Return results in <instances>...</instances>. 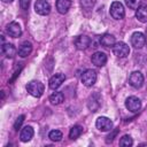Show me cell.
I'll list each match as a JSON object with an SVG mask.
<instances>
[{
  "instance_id": "obj_1",
  "label": "cell",
  "mask_w": 147,
  "mask_h": 147,
  "mask_svg": "<svg viewBox=\"0 0 147 147\" xmlns=\"http://www.w3.org/2000/svg\"><path fill=\"white\" fill-rule=\"evenodd\" d=\"M26 90L28 92L32 95V96H36V98H40L45 91V87L42 85V83L38 82V80H32L30 83H28L26 85Z\"/></svg>"
},
{
  "instance_id": "obj_2",
  "label": "cell",
  "mask_w": 147,
  "mask_h": 147,
  "mask_svg": "<svg viewBox=\"0 0 147 147\" xmlns=\"http://www.w3.org/2000/svg\"><path fill=\"white\" fill-rule=\"evenodd\" d=\"M110 15L115 20H122L125 15V10L123 5L119 1H114L110 6Z\"/></svg>"
},
{
  "instance_id": "obj_3",
  "label": "cell",
  "mask_w": 147,
  "mask_h": 147,
  "mask_svg": "<svg viewBox=\"0 0 147 147\" xmlns=\"http://www.w3.org/2000/svg\"><path fill=\"white\" fill-rule=\"evenodd\" d=\"M96 71L95 70H92V69H88L86 70L85 72H83L82 75V83L87 86V87H91L95 84L96 82Z\"/></svg>"
},
{
  "instance_id": "obj_4",
  "label": "cell",
  "mask_w": 147,
  "mask_h": 147,
  "mask_svg": "<svg viewBox=\"0 0 147 147\" xmlns=\"http://www.w3.org/2000/svg\"><path fill=\"white\" fill-rule=\"evenodd\" d=\"M113 52L118 57H126L129 55V53H130V48L125 42L118 41L113 46Z\"/></svg>"
},
{
  "instance_id": "obj_5",
  "label": "cell",
  "mask_w": 147,
  "mask_h": 147,
  "mask_svg": "<svg viewBox=\"0 0 147 147\" xmlns=\"http://www.w3.org/2000/svg\"><path fill=\"white\" fill-rule=\"evenodd\" d=\"M129 84L134 87V88H139L142 86L144 84V76L140 71H133L130 77H129Z\"/></svg>"
},
{
  "instance_id": "obj_6",
  "label": "cell",
  "mask_w": 147,
  "mask_h": 147,
  "mask_svg": "<svg viewBox=\"0 0 147 147\" xmlns=\"http://www.w3.org/2000/svg\"><path fill=\"white\" fill-rule=\"evenodd\" d=\"M95 125L96 127L100 130V131H111L113 130V122L108 118V117H105V116H101L96 119L95 122Z\"/></svg>"
},
{
  "instance_id": "obj_7",
  "label": "cell",
  "mask_w": 147,
  "mask_h": 147,
  "mask_svg": "<svg viewBox=\"0 0 147 147\" xmlns=\"http://www.w3.org/2000/svg\"><path fill=\"white\" fill-rule=\"evenodd\" d=\"M34 10L39 15H48L51 11V5L46 0H37L34 3Z\"/></svg>"
},
{
  "instance_id": "obj_8",
  "label": "cell",
  "mask_w": 147,
  "mask_h": 147,
  "mask_svg": "<svg viewBox=\"0 0 147 147\" xmlns=\"http://www.w3.org/2000/svg\"><path fill=\"white\" fill-rule=\"evenodd\" d=\"M125 107L132 113H137L141 108V101L137 96H129L125 101Z\"/></svg>"
},
{
  "instance_id": "obj_9",
  "label": "cell",
  "mask_w": 147,
  "mask_h": 147,
  "mask_svg": "<svg viewBox=\"0 0 147 147\" xmlns=\"http://www.w3.org/2000/svg\"><path fill=\"white\" fill-rule=\"evenodd\" d=\"M131 44L134 48H141L146 44V38L142 32H134L131 37Z\"/></svg>"
},
{
  "instance_id": "obj_10",
  "label": "cell",
  "mask_w": 147,
  "mask_h": 147,
  "mask_svg": "<svg viewBox=\"0 0 147 147\" xmlns=\"http://www.w3.org/2000/svg\"><path fill=\"white\" fill-rule=\"evenodd\" d=\"M6 32H7L10 37H13V38H17V37L21 36L22 30H21V26H20L18 23H16V22H11V23H9V24L6 26Z\"/></svg>"
},
{
  "instance_id": "obj_11",
  "label": "cell",
  "mask_w": 147,
  "mask_h": 147,
  "mask_svg": "<svg viewBox=\"0 0 147 147\" xmlns=\"http://www.w3.org/2000/svg\"><path fill=\"white\" fill-rule=\"evenodd\" d=\"M90 44H91V39H90V37L84 36V34L78 36V37L75 39V46H76L77 49H80V51L86 49V48L90 46Z\"/></svg>"
},
{
  "instance_id": "obj_12",
  "label": "cell",
  "mask_w": 147,
  "mask_h": 147,
  "mask_svg": "<svg viewBox=\"0 0 147 147\" xmlns=\"http://www.w3.org/2000/svg\"><path fill=\"white\" fill-rule=\"evenodd\" d=\"M91 61L94 65L96 67H102L106 64L107 62V55L103 53V52H95L92 57H91Z\"/></svg>"
},
{
  "instance_id": "obj_13",
  "label": "cell",
  "mask_w": 147,
  "mask_h": 147,
  "mask_svg": "<svg viewBox=\"0 0 147 147\" xmlns=\"http://www.w3.org/2000/svg\"><path fill=\"white\" fill-rule=\"evenodd\" d=\"M64 79H65V76H64L63 74H55V75L49 79V87H51L52 90L59 88V87L62 85V83L64 82Z\"/></svg>"
},
{
  "instance_id": "obj_14",
  "label": "cell",
  "mask_w": 147,
  "mask_h": 147,
  "mask_svg": "<svg viewBox=\"0 0 147 147\" xmlns=\"http://www.w3.org/2000/svg\"><path fill=\"white\" fill-rule=\"evenodd\" d=\"M33 133H34V132H33V129H32L31 126H29V125L24 126V127L22 129V131H21V134H20L21 141H23V142L30 141L31 138L33 137Z\"/></svg>"
},
{
  "instance_id": "obj_15",
  "label": "cell",
  "mask_w": 147,
  "mask_h": 147,
  "mask_svg": "<svg viewBox=\"0 0 147 147\" xmlns=\"http://www.w3.org/2000/svg\"><path fill=\"white\" fill-rule=\"evenodd\" d=\"M18 55L21 57H26L31 54L32 52V44L29 42V41H24L20 47H18Z\"/></svg>"
},
{
  "instance_id": "obj_16",
  "label": "cell",
  "mask_w": 147,
  "mask_h": 147,
  "mask_svg": "<svg viewBox=\"0 0 147 147\" xmlns=\"http://www.w3.org/2000/svg\"><path fill=\"white\" fill-rule=\"evenodd\" d=\"M71 7V0H56V9L60 14H67Z\"/></svg>"
},
{
  "instance_id": "obj_17",
  "label": "cell",
  "mask_w": 147,
  "mask_h": 147,
  "mask_svg": "<svg viewBox=\"0 0 147 147\" xmlns=\"http://www.w3.org/2000/svg\"><path fill=\"white\" fill-rule=\"evenodd\" d=\"M100 100H101V98H100V95H99L98 93L93 94V95L88 99V102H87L88 108H90L92 111H96L98 108L100 107Z\"/></svg>"
},
{
  "instance_id": "obj_18",
  "label": "cell",
  "mask_w": 147,
  "mask_h": 147,
  "mask_svg": "<svg viewBox=\"0 0 147 147\" xmlns=\"http://www.w3.org/2000/svg\"><path fill=\"white\" fill-rule=\"evenodd\" d=\"M100 44L105 47H113L116 44V40H115V37L113 34L106 33L100 38Z\"/></svg>"
},
{
  "instance_id": "obj_19",
  "label": "cell",
  "mask_w": 147,
  "mask_h": 147,
  "mask_svg": "<svg viewBox=\"0 0 147 147\" xmlns=\"http://www.w3.org/2000/svg\"><path fill=\"white\" fill-rule=\"evenodd\" d=\"M136 16L137 18L142 22V23H146L147 22V5H141L138 7L137 11H136Z\"/></svg>"
},
{
  "instance_id": "obj_20",
  "label": "cell",
  "mask_w": 147,
  "mask_h": 147,
  "mask_svg": "<svg viewBox=\"0 0 147 147\" xmlns=\"http://www.w3.org/2000/svg\"><path fill=\"white\" fill-rule=\"evenodd\" d=\"M1 52H2V54L5 56L11 59V57H14V55L16 53V49H15V47L11 44H3L1 46Z\"/></svg>"
},
{
  "instance_id": "obj_21",
  "label": "cell",
  "mask_w": 147,
  "mask_h": 147,
  "mask_svg": "<svg viewBox=\"0 0 147 147\" xmlns=\"http://www.w3.org/2000/svg\"><path fill=\"white\" fill-rule=\"evenodd\" d=\"M64 99V95L62 92H54L49 96V101L52 105H60Z\"/></svg>"
},
{
  "instance_id": "obj_22",
  "label": "cell",
  "mask_w": 147,
  "mask_h": 147,
  "mask_svg": "<svg viewBox=\"0 0 147 147\" xmlns=\"http://www.w3.org/2000/svg\"><path fill=\"white\" fill-rule=\"evenodd\" d=\"M82 133H83V127H82L80 125H75V126H72V127L70 129L69 138L72 139V140H75V139H77Z\"/></svg>"
},
{
  "instance_id": "obj_23",
  "label": "cell",
  "mask_w": 147,
  "mask_h": 147,
  "mask_svg": "<svg viewBox=\"0 0 147 147\" xmlns=\"http://www.w3.org/2000/svg\"><path fill=\"white\" fill-rule=\"evenodd\" d=\"M132 145H133V140H132V138H131L130 136H127V134L123 136V137L121 138V140H119V146L130 147V146H132Z\"/></svg>"
},
{
  "instance_id": "obj_24",
  "label": "cell",
  "mask_w": 147,
  "mask_h": 147,
  "mask_svg": "<svg viewBox=\"0 0 147 147\" xmlns=\"http://www.w3.org/2000/svg\"><path fill=\"white\" fill-rule=\"evenodd\" d=\"M48 138L52 141H60L62 139V132L59 131V130H52L48 134Z\"/></svg>"
},
{
  "instance_id": "obj_25",
  "label": "cell",
  "mask_w": 147,
  "mask_h": 147,
  "mask_svg": "<svg viewBox=\"0 0 147 147\" xmlns=\"http://www.w3.org/2000/svg\"><path fill=\"white\" fill-rule=\"evenodd\" d=\"M126 6L131 9H138V7L140 6V2L141 0H124Z\"/></svg>"
},
{
  "instance_id": "obj_26",
  "label": "cell",
  "mask_w": 147,
  "mask_h": 147,
  "mask_svg": "<svg viewBox=\"0 0 147 147\" xmlns=\"http://www.w3.org/2000/svg\"><path fill=\"white\" fill-rule=\"evenodd\" d=\"M23 121H24V115H21V116H18V117H17V119H16V122H15V124H14L15 130H18V129L21 127V125H22Z\"/></svg>"
},
{
  "instance_id": "obj_27",
  "label": "cell",
  "mask_w": 147,
  "mask_h": 147,
  "mask_svg": "<svg viewBox=\"0 0 147 147\" xmlns=\"http://www.w3.org/2000/svg\"><path fill=\"white\" fill-rule=\"evenodd\" d=\"M29 5H30V0H20V6L22 9H28L29 8Z\"/></svg>"
},
{
  "instance_id": "obj_28",
  "label": "cell",
  "mask_w": 147,
  "mask_h": 147,
  "mask_svg": "<svg viewBox=\"0 0 147 147\" xmlns=\"http://www.w3.org/2000/svg\"><path fill=\"white\" fill-rule=\"evenodd\" d=\"M82 6L85 8H90L91 6H93V0H80Z\"/></svg>"
},
{
  "instance_id": "obj_29",
  "label": "cell",
  "mask_w": 147,
  "mask_h": 147,
  "mask_svg": "<svg viewBox=\"0 0 147 147\" xmlns=\"http://www.w3.org/2000/svg\"><path fill=\"white\" fill-rule=\"evenodd\" d=\"M3 2H11V1H14V0H2Z\"/></svg>"
}]
</instances>
